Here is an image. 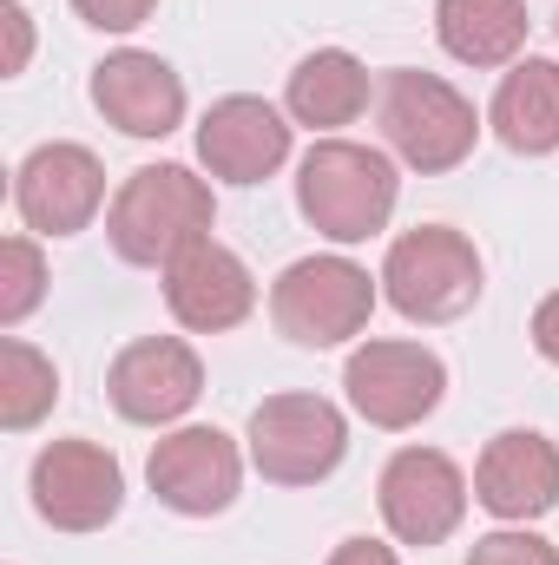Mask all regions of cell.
I'll use <instances>...</instances> for the list:
<instances>
[{
    "label": "cell",
    "mask_w": 559,
    "mask_h": 565,
    "mask_svg": "<svg viewBox=\"0 0 559 565\" xmlns=\"http://www.w3.org/2000/svg\"><path fill=\"white\" fill-rule=\"evenodd\" d=\"M402 204V171L389 151L356 139H316L296 164V211L329 244H369Z\"/></svg>",
    "instance_id": "6da1fadb"
},
{
    "label": "cell",
    "mask_w": 559,
    "mask_h": 565,
    "mask_svg": "<svg viewBox=\"0 0 559 565\" xmlns=\"http://www.w3.org/2000/svg\"><path fill=\"white\" fill-rule=\"evenodd\" d=\"M218 224V198L191 164H139L106 204V244L133 270H165Z\"/></svg>",
    "instance_id": "7a4b0ae2"
},
{
    "label": "cell",
    "mask_w": 559,
    "mask_h": 565,
    "mask_svg": "<svg viewBox=\"0 0 559 565\" xmlns=\"http://www.w3.org/2000/svg\"><path fill=\"white\" fill-rule=\"evenodd\" d=\"M376 126L389 151L421 171V178H441L454 164H467V151L481 139V113L467 93H454L441 73H421V66H395L382 73L376 86Z\"/></svg>",
    "instance_id": "3957f363"
},
{
    "label": "cell",
    "mask_w": 559,
    "mask_h": 565,
    "mask_svg": "<svg viewBox=\"0 0 559 565\" xmlns=\"http://www.w3.org/2000/svg\"><path fill=\"white\" fill-rule=\"evenodd\" d=\"M487 289V270H481V250L467 231L454 224H415L389 244L382 257V296L395 316H409L421 329L434 322H461Z\"/></svg>",
    "instance_id": "277c9868"
},
{
    "label": "cell",
    "mask_w": 559,
    "mask_h": 565,
    "mask_svg": "<svg viewBox=\"0 0 559 565\" xmlns=\"http://www.w3.org/2000/svg\"><path fill=\"white\" fill-rule=\"evenodd\" d=\"M376 282L382 277H369L349 257H296L271 282V322L296 349H342L349 335L369 329L376 296H382Z\"/></svg>",
    "instance_id": "5b68a950"
},
{
    "label": "cell",
    "mask_w": 559,
    "mask_h": 565,
    "mask_svg": "<svg viewBox=\"0 0 559 565\" xmlns=\"http://www.w3.org/2000/svg\"><path fill=\"white\" fill-rule=\"evenodd\" d=\"M244 454L271 487H316L342 467L349 454V422L323 395H271L251 408Z\"/></svg>",
    "instance_id": "8992f818"
},
{
    "label": "cell",
    "mask_w": 559,
    "mask_h": 565,
    "mask_svg": "<svg viewBox=\"0 0 559 565\" xmlns=\"http://www.w3.org/2000/svg\"><path fill=\"white\" fill-rule=\"evenodd\" d=\"M342 395L369 427H421L441 395H447V362L428 342H402V335H376L342 362Z\"/></svg>",
    "instance_id": "52a82bcc"
},
{
    "label": "cell",
    "mask_w": 559,
    "mask_h": 565,
    "mask_svg": "<svg viewBox=\"0 0 559 565\" xmlns=\"http://www.w3.org/2000/svg\"><path fill=\"white\" fill-rule=\"evenodd\" d=\"M27 493L53 533H99L126 507V473H119L113 447H99V440H53L33 454Z\"/></svg>",
    "instance_id": "ba28073f"
},
{
    "label": "cell",
    "mask_w": 559,
    "mask_h": 565,
    "mask_svg": "<svg viewBox=\"0 0 559 565\" xmlns=\"http://www.w3.org/2000/svg\"><path fill=\"white\" fill-rule=\"evenodd\" d=\"M106 204V164L73 139L33 145L13 171V211L33 237H80Z\"/></svg>",
    "instance_id": "9c48e42d"
},
{
    "label": "cell",
    "mask_w": 559,
    "mask_h": 565,
    "mask_svg": "<svg viewBox=\"0 0 559 565\" xmlns=\"http://www.w3.org/2000/svg\"><path fill=\"white\" fill-rule=\"evenodd\" d=\"M145 480L171 513L218 520V513H231V500L244 487V447L224 427H171L165 440H151Z\"/></svg>",
    "instance_id": "30bf717a"
},
{
    "label": "cell",
    "mask_w": 559,
    "mask_h": 565,
    "mask_svg": "<svg viewBox=\"0 0 559 565\" xmlns=\"http://www.w3.org/2000/svg\"><path fill=\"white\" fill-rule=\"evenodd\" d=\"M376 507L402 546H441L467 520V473L441 447H402L376 480Z\"/></svg>",
    "instance_id": "8fae6325"
},
{
    "label": "cell",
    "mask_w": 559,
    "mask_h": 565,
    "mask_svg": "<svg viewBox=\"0 0 559 565\" xmlns=\"http://www.w3.org/2000/svg\"><path fill=\"white\" fill-rule=\"evenodd\" d=\"M106 395L133 427H171L184 422L204 395V362L184 335H139L113 355Z\"/></svg>",
    "instance_id": "7c38bea8"
},
{
    "label": "cell",
    "mask_w": 559,
    "mask_h": 565,
    "mask_svg": "<svg viewBox=\"0 0 559 565\" xmlns=\"http://www.w3.org/2000/svg\"><path fill=\"white\" fill-rule=\"evenodd\" d=\"M289 132H296V119L277 113L271 99L231 93V99H218L198 119V164L218 184H264V178H277L283 158H289Z\"/></svg>",
    "instance_id": "4fadbf2b"
},
{
    "label": "cell",
    "mask_w": 559,
    "mask_h": 565,
    "mask_svg": "<svg viewBox=\"0 0 559 565\" xmlns=\"http://www.w3.org/2000/svg\"><path fill=\"white\" fill-rule=\"evenodd\" d=\"M165 309L191 335H224L257 309V277L238 250L204 237V244H191L184 257L165 264Z\"/></svg>",
    "instance_id": "5bb4252c"
},
{
    "label": "cell",
    "mask_w": 559,
    "mask_h": 565,
    "mask_svg": "<svg viewBox=\"0 0 559 565\" xmlns=\"http://www.w3.org/2000/svg\"><path fill=\"white\" fill-rule=\"evenodd\" d=\"M474 500L500 526H527L559 507V447L540 427H507L474 460Z\"/></svg>",
    "instance_id": "9a60e30c"
},
{
    "label": "cell",
    "mask_w": 559,
    "mask_h": 565,
    "mask_svg": "<svg viewBox=\"0 0 559 565\" xmlns=\"http://www.w3.org/2000/svg\"><path fill=\"white\" fill-rule=\"evenodd\" d=\"M93 106L126 139H171L184 126V79L158 53L119 46V53H106L93 66Z\"/></svg>",
    "instance_id": "2e32d148"
},
{
    "label": "cell",
    "mask_w": 559,
    "mask_h": 565,
    "mask_svg": "<svg viewBox=\"0 0 559 565\" xmlns=\"http://www.w3.org/2000/svg\"><path fill=\"white\" fill-rule=\"evenodd\" d=\"M494 139L507 145L514 158H553L559 151V66L527 53L500 73L494 106H487Z\"/></svg>",
    "instance_id": "e0dca14e"
},
{
    "label": "cell",
    "mask_w": 559,
    "mask_h": 565,
    "mask_svg": "<svg viewBox=\"0 0 559 565\" xmlns=\"http://www.w3.org/2000/svg\"><path fill=\"white\" fill-rule=\"evenodd\" d=\"M369 106V66L349 53V46H316L296 60L289 86H283V113L309 132H336V126H356Z\"/></svg>",
    "instance_id": "ac0fdd59"
},
{
    "label": "cell",
    "mask_w": 559,
    "mask_h": 565,
    "mask_svg": "<svg viewBox=\"0 0 559 565\" xmlns=\"http://www.w3.org/2000/svg\"><path fill=\"white\" fill-rule=\"evenodd\" d=\"M434 40L461 66H514L527 46V0H434Z\"/></svg>",
    "instance_id": "d6986e66"
},
{
    "label": "cell",
    "mask_w": 559,
    "mask_h": 565,
    "mask_svg": "<svg viewBox=\"0 0 559 565\" xmlns=\"http://www.w3.org/2000/svg\"><path fill=\"white\" fill-rule=\"evenodd\" d=\"M53 402H60V369H53V355H40L33 342L7 335V342H0V427H7V434H27V427H40L53 415Z\"/></svg>",
    "instance_id": "ffe728a7"
},
{
    "label": "cell",
    "mask_w": 559,
    "mask_h": 565,
    "mask_svg": "<svg viewBox=\"0 0 559 565\" xmlns=\"http://www.w3.org/2000/svg\"><path fill=\"white\" fill-rule=\"evenodd\" d=\"M46 296V257L33 237H7L0 244V329H20Z\"/></svg>",
    "instance_id": "44dd1931"
},
{
    "label": "cell",
    "mask_w": 559,
    "mask_h": 565,
    "mask_svg": "<svg viewBox=\"0 0 559 565\" xmlns=\"http://www.w3.org/2000/svg\"><path fill=\"white\" fill-rule=\"evenodd\" d=\"M467 565H559V546H547L534 526H500L474 540Z\"/></svg>",
    "instance_id": "7402d4cb"
},
{
    "label": "cell",
    "mask_w": 559,
    "mask_h": 565,
    "mask_svg": "<svg viewBox=\"0 0 559 565\" xmlns=\"http://www.w3.org/2000/svg\"><path fill=\"white\" fill-rule=\"evenodd\" d=\"M73 13L99 33H139L145 20L158 13V0H73Z\"/></svg>",
    "instance_id": "603a6c76"
},
{
    "label": "cell",
    "mask_w": 559,
    "mask_h": 565,
    "mask_svg": "<svg viewBox=\"0 0 559 565\" xmlns=\"http://www.w3.org/2000/svg\"><path fill=\"white\" fill-rule=\"evenodd\" d=\"M0 26H7V73H27V53H33V20L20 0L0 7Z\"/></svg>",
    "instance_id": "cb8c5ba5"
},
{
    "label": "cell",
    "mask_w": 559,
    "mask_h": 565,
    "mask_svg": "<svg viewBox=\"0 0 559 565\" xmlns=\"http://www.w3.org/2000/svg\"><path fill=\"white\" fill-rule=\"evenodd\" d=\"M534 349L559 369V289L553 296H540V309H534Z\"/></svg>",
    "instance_id": "d4e9b609"
},
{
    "label": "cell",
    "mask_w": 559,
    "mask_h": 565,
    "mask_svg": "<svg viewBox=\"0 0 559 565\" xmlns=\"http://www.w3.org/2000/svg\"><path fill=\"white\" fill-rule=\"evenodd\" d=\"M329 565H402V559H395V546H382V540H342V546L329 553Z\"/></svg>",
    "instance_id": "484cf974"
},
{
    "label": "cell",
    "mask_w": 559,
    "mask_h": 565,
    "mask_svg": "<svg viewBox=\"0 0 559 565\" xmlns=\"http://www.w3.org/2000/svg\"><path fill=\"white\" fill-rule=\"evenodd\" d=\"M553 26H559V13H553Z\"/></svg>",
    "instance_id": "4316f807"
}]
</instances>
